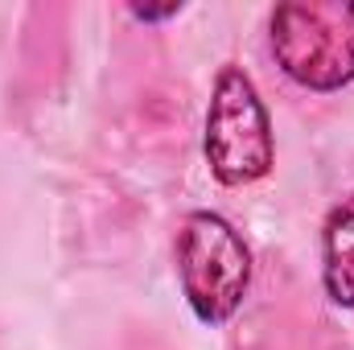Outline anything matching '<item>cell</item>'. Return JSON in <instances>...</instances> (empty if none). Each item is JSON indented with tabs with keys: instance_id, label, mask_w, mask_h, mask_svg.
<instances>
[{
	"instance_id": "cell-1",
	"label": "cell",
	"mask_w": 354,
	"mask_h": 350,
	"mask_svg": "<svg viewBox=\"0 0 354 350\" xmlns=\"http://www.w3.org/2000/svg\"><path fill=\"white\" fill-rule=\"evenodd\" d=\"M272 54L309 91H338L354 79V0H288L272 12Z\"/></svg>"
},
{
	"instance_id": "cell-2",
	"label": "cell",
	"mask_w": 354,
	"mask_h": 350,
	"mask_svg": "<svg viewBox=\"0 0 354 350\" xmlns=\"http://www.w3.org/2000/svg\"><path fill=\"white\" fill-rule=\"evenodd\" d=\"M181 293L202 326H223L248 297L252 252L243 235L214 210H194L177 235Z\"/></svg>"
},
{
	"instance_id": "cell-3",
	"label": "cell",
	"mask_w": 354,
	"mask_h": 350,
	"mask_svg": "<svg viewBox=\"0 0 354 350\" xmlns=\"http://www.w3.org/2000/svg\"><path fill=\"white\" fill-rule=\"evenodd\" d=\"M206 165L223 185H252L272 169L276 145L264 99L239 66H223L206 111Z\"/></svg>"
},
{
	"instance_id": "cell-4",
	"label": "cell",
	"mask_w": 354,
	"mask_h": 350,
	"mask_svg": "<svg viewBox=\"0 0 354 350\" xmlns=\"http://www.w3.org/2000/svg\"><path fill=\"white\" fill-rule=\"evenodd\" d=\"M322 280L338 309H354V194L342 198L322 231Z\"/></svg>"
},
{
	"instance_id": "cell-5",
	"label": "cell",
	"mask_w": 354,
	"mask_h": 350,
	"mask_svg": "<svg viewBox=\"0 0 354 350\" xmlns=\"http://www.w3.org/2000/svg\"><path fill=\"white\" fill-rule=\"evenodd\" d=\"M177 12H181V4H165V8H140V4H136V8H132L136 21H165V17H177Z\"/></svg>"
}]
</instances>
